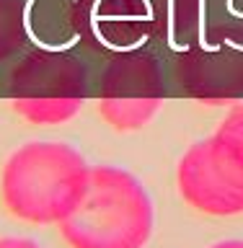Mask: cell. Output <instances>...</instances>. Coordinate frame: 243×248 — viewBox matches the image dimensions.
<instances>
[{
	"mask_svg": "<svg viewBox=\"0 0 243 248\" xmlns=\"http://www.w3.org/2000/svg\"><path fill=\"white\" fill-rule=\"evenodd\" d=\"M91 166L73 145L34 140L5 160L0 197L16 220L31 225H60L81 204L88 189Z\"/></svg>",
	"mask_w": 243,
	"mask_h": 248,
	"instance_id": "cell-1",
	"label": "cell"
},
{
	"mask_svg": "<svg viewBox=\"0 0 243 248\" xmlns=\"http://www.w3.org/2000/svg\"><path fill=\"white\" fill-rule=\"evenodd\" d=\"M26 31V11L21 0H0V60L11 54L23 44Z\"/></svg>",
	"mask_w": 243,
	"mask_h": 248,
	"instance_id": "cell-7",
	"label": "cell"
},
{
	"mask_svg": "<svg viewBox=\"0 0 243 248\" xmlns=\"http://www.w3.org/2000/svg\"><path fill=\"white\" fill-rule=\"evenodd\" d=\"M0 248H42L36 243V240H31V238H13V235H8V238H0Z\"/></svg>",
	"mask_w": 243,
	"mask_h": 248,
	"instance_id": "cell-9",
	"label": "cell"
},
{
	"mask_svg": "<svg viewBox=\"0 0 243 248\" xmlns=\"http://www.w3.org/2000/svg\"><path fill=\"white\" fill-rule=\"evenodd\" d=\"M70 248H145L153 232V202L130 170L91 166L81 204L60 222Z\"/></svg>",
	"mask_w": 243,
	"mask_h": 248,
	"instance_id": "cell-2",
	"label": "cell"
},
{
	"mask_svg": "<svg viewBox=\"0 0 243 248\" xmlns=\"http://www.w3.org/2000/svg\"><path fill=\"white\" fill-rule=\"evenodd\" d=\"M220 129H225V132H230V135H236L241 142H243V104H238V106H233L230 111H228V116L217 124Z\"/></svg>",
	"mask_w": 243,
	"mask_h": 248,
	"instance_id": "cell-8",
	"label": "cell"
},
{
	"mask_svg": "<svg viewBox=\"0 0 243 248\" xmlns=\"http://www.w3.org/2000/svg\"><path fill=\"white\" fill-rule=\"evenodd\" d=\"M85 93V67L62 49H39L29 54L11 75L13 111L42 127L70 122L81 111Z\"/></svg>",
	"mask_w": 243,
	"mask_h": 248,
	"instance_id": "cell-3",
	"label": "cell"
},
{
	"mask_svg": "<svg viewBox=\"0 0 243 248\" xmlns=\"http://www.w3.org/2000/svg\"><path fill=\"white\" fill-rule=\"evenodd\" d=\"M178 194L197 212L233 217L243 212V142L217 127L194 142L176 168Z\"/></svg>",
	"mask_w": 243,
	"mask_h": 248,
	"instance_id": "cell-4",
	"label": "cell"
},
{
	"mask_svg": "<svg viewBox=\"0 0 243 248\" xmlns=\"http://www.w3.org/2000/svg\"><path fill=\"white\" fill-rule=\"evenodd\" d=\"M163 96V73L155 57L140 49L119 52L101 80L98 114L116 132H135L158 114Z\"/></svg>",
	"mask_w": 243,
	"mask_h": 248,
	"instance_id": "cell-5",
	"label": "cell"
},
{
	"mask_svg": "<svg viewBox=\"0 0 243 248\" xmlns=\"http://www.w3.org/2000/svg\"><path fill=\"white\" fill-rule=\"evenodd\" d=\"M166 0H81L78 31L88 29L104 46L137 49L166 23Z\"/></svg>",
	"mask_w": 243,
	"mask_h": 248,
	"instance_id": "cell-6",
	"label": "cell"
},
{
	"mask_svg": "<svg viewBox=\"0 0 243 248\" xmlns=\"http://www.w3.org/2000/svg\"><path fill=\"white\" fill-rule=\"evenodd\" d=\"M210 248H243V240H220V243H215Z\"/></svg>",
	"mask_w": 243,
	"mask_h": 248,
	"instance_id": "cell-10",
	"label": "cell"
}]
</instances>
